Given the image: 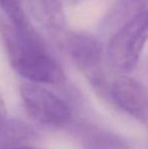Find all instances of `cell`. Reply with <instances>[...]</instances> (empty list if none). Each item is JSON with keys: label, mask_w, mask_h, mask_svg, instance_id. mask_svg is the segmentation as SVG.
<instances>
[{"label": "cell", "mask_w": 148, "mask_h": 149, "mask_svg": "<svg viewBox=\"0 0 148 149\" xmlns=\"http://www.w3.org/2000/svg\"><path fill=\"white\" fill-rule=\"evenodd\" d=\"M0 7L14 29L24 33L36 31L24 9V0H0Z\"/></svg>", "instance_id": "cell-10"}, {"label": "cell", "mask_w": 148, "mask_h": 149, "mask_svg": "<svg viewBox=\"0 0 148 149\" xmlns=\"http://www.w3.org/2000/svg\"><path fill=\"white\" fill-rule=\"evenodd\" d=\"M20 96L28 114L40 125L61 128L69 124L70 107L54 92L36 83H24L20 87Z\"/></svg>", "instance_id": "cell-4"}, {"label": "cell", "mask_w": 148, "mask_h": 149, "mask_svg": "<svg viewBox=\"0 0 148 149\" xmlns=\"http://www.w3.org/2000/svg\"><path fill=\"white\" fill-rule=\"evenodd\" d=\"M60 2L62 6H73V5H76V4L80 3L81 1L83 0H58Z\"/></svg>", "instance_id": "cell-12"}, {"label": "cell", "mask_w": 148, "mask_h": 149, "mask_svg": "<svg viewBox=\"0 0 148 149\" xmlns=\"http://www.w3.org/2000/svg\"><path fill=\"white\" fill-rule=\"evenodd\" d=\"M74 135L81 149H132L121 135L91 124H79Z\"/></svg>", "instance_id": "cell-6"}, {"label": "cell", "mask_w": 148, "mask_h": 149, "mask_svg": "<svg viewBox=\"0 0 148 149\" xmlns=\"http://www.w3.org/2000/svg\"><path fill=\"white\" fill-rule=\"evenodd\" d=\"M7 118V114H6V107L4 104V100L2 98L1 94H0V124Z\"/></svg>", "instance_id": "cell-11"}, {"label": "cell", "mask_w": 148, "mask_h": 149, "mask_svg": "<svg viewBox=\"0 0 148 149\" xmlns=\"http://www.w3.org/2000/svg\"><path fill=\"white\" fill-rule=\"evenodd\" d=\"M148 41V11L127 22L110 37L105 51L108 65L120 73H129L137 67Z\"/></svg>", "instance_id": "cell-3"}, {"label": "cell", "mask_w": 148, "mask_h": 149, "mask_svg": "<svg viewBox=\"0 0 148 149\" xmlns=\"http://www.w3.org/2000/svg\"><path fill=\"white\" fill-rule=\"evenodd\" d=\"M148 11V0H119L104 17L101 31L110 37L135 16Z\"/></svg>", "instance_id": "cell-7"}, {"label": "cell", "mask_w": 148, "mask_h": 149, "mask_svg": "<svg viewBox=\"0 0 148 149\" xmlns=\"http://www.w3.org/2000/svg\"><path fill=\"white\" fill-rule=\"evenodd\" d=\"M36 137L37 132L20 120L6 118L0 124V149L24 145Z\"/></svg>", "instance_id": "cell-9"}, {"label": "cell", "mask_w": 148, "mask_h": 149, "mask_svg": "<svg viewBox=\"0 0 148 149\" xmlns=\"http://www.w3.org/2000/svg\"><path fill=\"white\" fill-rule=\"evenodd\" d=\"M33 149H36V148H34V147H33Z\"/></svg>", "instance_id": "cell-14"}, {"label": "cell", "mask_w": 148, "mask_h": 149, "mask_svg": "<svg viewBox=\"0 0 148 149\" xmlns=\"http://www.w3.org/2000/svg\"><path fill=\"white\" fill-rule=\"evenodd\" d=\"M54 31L59 45L86 77L95 92L103 97L110 98L111 83L104 70L103 44L87 33L65 31L61 29H56Z\"/></svg>", "instance_id": "cell-2"}, {"label": "cell", "mask_w": 148, "mask_h": 149, "mask_svg": "<svg viewBox=\"0 0 148 149\" xmlns=\"http://www.w3.org/2000/svg\"><path fill=\"white\" fill-rule=\"evenodd\" d=\"M24 3L38 22L53 30L61 29L63 6L58 0H24Z\"/></svg>", "instance_id": "cell-8"}, {"label": "cell", "mask_w": 148, "mask_h": 149, "mask_svg": "<svg viewBox=\"0 0 148 149\" xmlns=\"http://www.w3.org/2000/svg\"><path fill=\"white\" fill-rule=\"evenodd\" d=\"M2 36L10 65L20 76L34 83H65L61 65L48 51L36 31L22 33L10 24L2 28Z\"/></svg>", "instance_id": "cell-1"}, {"label": "cell", "mask_w": 148, "mask_h": 149, "mask_svg": "<svg viewBox=\"0 0 148 149\" xmlns=\"http://www.w3.org/2000/svg\"><path fill=\"white\" fill-rule=\"evenodd\" d=\"M147 71H148V65H147Z\"/></svg>", "instance_id": "cell-13"}, {"label": "cell", "mask_w": 148, "mask_h": 149, "mask_svg": "<svg viewBox=\"0 0 148 149\" xmlns=\"http://www.w3.org/2000/svg\"><path fill=\"white\" fill-rule=\"evenodd\" d=\"M110 100L148 128V91L136 79L119 76L111 83Z\"/></svg>", "instance_id": "cell-5"}]
</instances>
